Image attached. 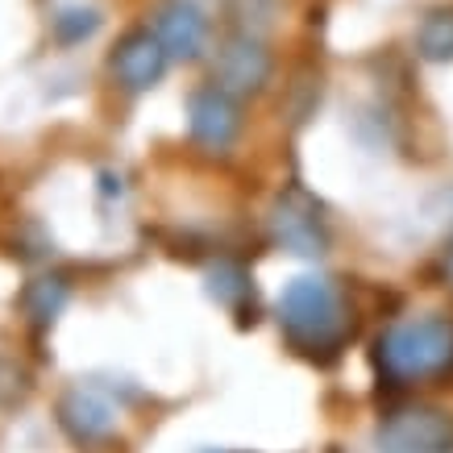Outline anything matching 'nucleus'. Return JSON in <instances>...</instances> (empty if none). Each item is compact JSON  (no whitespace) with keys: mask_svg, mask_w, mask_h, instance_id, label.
I'll list each match as a JSON object with an SVG mask.
<instances>
[{"mask_svg":"<svg viewBox=\"0 0 453 453\" xmlns=\"http://www.w3.org/2000/svg\"><path fill=\"white\" fill-rule=\"evenodd\" d=\"M279 329L288 337V345L303 357H337L342 345L349 342L354 333V320H349V308H345V296L337 291L333 279L320 275H300L291 279L283 296H279Z\"/></svg>","mask_w":453,"mask_h":453,"instance_id":"1","label":"nucleus"},{"mask_svg":"<svg viewBox=\"0 0 453 453\" xmlns=\"http://www.w3.org/2000/svg\"><path fill=\"white\" fill-rule=\"evenodd\" d=\"M379 362L399 383H420L453 371V320L416 316L379 337Z\"/></svg>","mask_w":453,"mask_h":453,"instance_id":"2","label":"nucleus"},{"mask_svg":"<svg viewBox=\"0 0 453 453\" xmlns=\"http://www.w3.org/2000/svg\"><path fill=\"white\" fill-rule=\"evenodd\" d=\"M379 453H453V416L428 403L387 412L374 428Z\"/></svg>","mask_w":453,"mask_h":453,"instance_id":"3","label":"nucleus"},{"mask_svg":"<svg viewBox=\"0 0 453 453\" xmlns=\"http://www.w3.org/2000/svg\"><path fill=\"white\" fill-rule=\"evenodd\" d=\"M275 75V55L258 34H229L212 55V83H220L225 92H234L237 100H254L271 88Z\"/></svg>","mask_w":453,"mask_h":453,"instance_id":"4","label":"nucleus"},{"mask_svg":"<svg viewBox=\"0 0 453 453\" xmlns=\"http://www.w3.org/2000/svg\"><path fill=\"white\" fill-rule=\"evenodd\" d=\"M242 100L234 92H225L220 83H200L188 96V138L204 154H225L234 150V142L242 138Z\"/></svg>","mask_w":453,"mask_h":453,"instance_id":"5","label":"nucleus"},{"mask_svg":"<svg viewBox=\"0 0 453 453\" xmlns=\"http://www.w3.org/2000/svg\"><path fill=\"white\" fill-rule=\"evenodd\" d=\"M166 67H171V55H166V46L158 42L154 29H129V34H121L109 55V75L129 96H142V92L158 88Z\"/></svg>","mask_w":453,"mask_h":453,"instance_id":"6","label":"nucleus"},{"mask_svg":"<svg viewBox=\"0 0 453 453\" xmlns=\"http://www.w3.org/2000/svg\"><path fill=\"white\" fill-rule=\"evenodd\" d=\"M150 29L166 46L171 63H196L208 50V17L196 0H158Z\"/></svg>","mask_w":453,"mask_h":453,"instance_id":"7","label":"nucleus"},{"mask_svg":"<svg viewBox=\"0 0 453 453\" xmlns=\"http://www.w3.org/2000/svg\"><path fill=\"white\" fill-rule=\"evenodd\" d=\"M55 412H58L63 433H67L75 445H83V449L104 445V441H112V433H117V408H112L100 391H92V387H71V391H63Z\"/></svg>","mask_w":453,"mask_h":453,"instance_id":"8","label":"nucleus"},{"mask_svg":"<svg viewBox=\"0 0 453 453\" xmlns=\"http://www.w3.org/2000/svg\"><path fill=\"white\" fill-rule=\"evenodd\" d=\"M279 237H283V246L303 254V258H312V254H325V229H320V217H316V208H296L291 200L279 204Z\"/></svg>","mask_w":453,"mask_h":453,"instance_id":"9","label":"nucleus"},{"mask_svg":"<svg viewBox=\"0 0 453 453\" xmlns=\"http://www.w3.org/2000/svg\"><path fill=\"white\" fill-rule=\"evenodd\" d=\"M416 55L433 63V67H445L453 63V4H437L420 17L416 26Z\"/></svg>","mask_w":453,"mask_h":453,"instance_id":"10","label":"nucleus"},{"mask_svg":"<svg viewBox=\"0 0 453 453\" xmlns=\"http://www.w3.org/2000/svg\"><path fill=\"white\" fill-rule=\"evenodd\" d=\"M50 29H55L58 46H80V42H88L100 29V13L96 9H83V4H67V9L55 13Z\"/></svg>","mask_w":453,"mask_h":453,"instance_id":"11","label":"nucleus"},{"mask_svg":"<svg viewBox=\"0 0 453 453\" xmlns=\"http://www.w3.org/2000/svg\"><path fill=\"white\" fill-rule=\"evenodd\" d=\"M63 303H67V288H63V279H34V283L26 288V312H29L34 325H50Z\"/></svg>","mask_w":453,"mask_h":453,"instance_id":"12","label":"nucleus"},{"mask_svg":"<svg viewBox=\"0 0 453 453\" xmlns=\"http://www.w3.org/2000/svg\"><path fill=\"white\" fill-rule=\"evenodd\" d=\"M208 296L225 308H237V303L250 296V275L237 266V262H217L208 271Z\"/></svg>","mask_w":453,"mask_h":453,"instance_id":"13","label":"nucleus"},{"mask_svg":"<svg viewBox=\"0 0 453 453\" xmlns=\"http://www.w3.org/2000/svg\"><path fill=\"white\" fill-rule=\"evenodd\" d=\"M445 275H449V283H453V242H449V250H445Z\"/></svg>","mask_w":453,"mask_h":453,"instance_id":"14","label":"nucleus"}]
</instances>
